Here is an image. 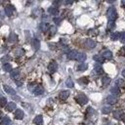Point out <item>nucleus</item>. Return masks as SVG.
<instances>
[{"label":"nucleus","mask_w":125,"mask_h":125,"mask_svg":"<svg viewBox=\"0 0 125 125\" xmlns=\"http://www.w3.org/2000/svg\"><path fill=\"white\" fill-rule=\"evenodd\" d=\"M54 22H56L57 24H59V23H60V22H62V19H59V18H55V19H54Z\"/></svg>","instance_id":"obj_39"},{"label":"nucleus","mask_w":125,"mask_h":125,"mask_svg":"<svg viewBox=\"0 0 125 125\" xmlns=\"http://www.w3.org/2000/svg\"><path fill=\"white\" fill-rule=\"evenodd\" d=\"M84 46L87 49H93V48L96 47V42L92 39H86L85 42H84Z\"/></svg>","instance_id":"obj_4"},{"label":"nucleus","mask_w":125,"mask_h":125,"mask_svg":"<svg viewBox=\"0 0 125 125\" xmlns=\"http://www.w3.org/2000/svg\"><path fill=\"white\" fill-rule=\"evenodd\" d=\"M9 60V57H3L2 58V62H4V61H8Z\"/></svg>","instance_id":"obj_41"},{"label":"nucleus","mask_w":125,"mask_h":125,"mask_svg":"<svg viewBox=\"0 0 125 125\" xmlns=\"http://www.w3.org/2000/svg\"><path fill=\"white\" fill-rule=\"evenodd\" d=\"M89 34L95 36V35L98 34V31H97V29H90V30H89Z\"/></svg>","instance_id":"obj_35"},{"label":"nucleus","mask_w":125,"mask_h":125,"mask_svg":"<svg viewBox=\"0 0 125 125\" xmlns=\"http://www.w3.org/2000/svg\"><path fill=\"white\" fill-rule=\"evenodd\" d=\"M11 77L14 78V79H18L20 77V70L19 69H14L11 71Z\"/></svg>","instance_id":"obj_15"},{"label":"nucleus","mask_w":125,"mask_h":125,"mask_svg":"<svg viewBox=\"0 0 125 125\" xmlns=\"http://www.w3.org/2000/svg\"><path fill=\"white\" fill-rule=\"evenodd\" d=\"M66 86L69 87V88H72L73 85H74V83H73V81H72L71 78H67L66 81Z\"/></svg>","instance_id":"obj_32"},{"label":"nucleus","mask_w":125,"mask_h":125,"mask_svg":"<svg viewBox=\"0 0 125 125\" xmlns=\"http://www.w3.org/2000/svg\"><path fill=\"white\" fill-rule=\"evenodd\" d=\"M0 27H1V22H0Z\"/></svg>","instance_id":"obj_48"},{"label":"nucleus","mask_w":125,"mask_h":125,"mask_svg":"<svg viewBox=\"0 0 125 125\" xmlns=\"http://www.w3.org/2000/svg\"><path fill=\"white\" fill-rule=\"evenodd\" d=\"M123 121H124V123H125V115H124V117H123Z\"/></svg>","instance_id":"obj_47"},{"label":"nucleus","mask_w":125,"mask_h":125,"mask_svg":"<svg viewBox=\"0 0 125 125\" xmlns=\"http://www.w3.org/2000/svg\"><path fill=\"white\" fill-rule=\"evenodd\" d=\"M93 59L97 62V63H104V58L102 57V55H95L94 57H93Z\"/></svg>","instance_id":"obj_25"},{"label":"nucleus","mask_w":125,"mask_h":125,"mask_svg":"<svg viewBox=\"0 0 125 125\" xmlns=\"http://www.w3.org/2000/svg\"><path fill=\"white\" fill-rule=\"evenodd\" d=\"M33 122H34V124H36V125H41V124L43 123V117H42V115H37V116L33 119Z\"/></svg>","instance_id":"obj_16"},{"label":"nucleus","mask_w":125,"mask_h":125,"mask_svg":"<svg viewBox=\"0 0 125 125\" xmlns=\"http://www.w3.org/2000/svg\"><path fill=\"white\" fill-rule=\"evenodd\" d=\"M40 29L43 31V32H45V31H47L49 29H50V27H49V24L47 23V22H42V23H40Z\"/></svg>","instance_id":"obj_19"},{"label":"nucleus","mask_w":125,"mask_h":125,"mask_svg":"<svg viewBox=\"0 0 125 125\" xmlns=\"http://www.w3.org/2000/svg\"><path fill=\"white\" fill-rule=\"evenodd\" d=\"M3 69L6 71V72H11L12 71V66L10 64H5L3 66Z\"/></svg>","instance_id":"obj_27"},{"label":"nucleus","mask_w":125,"mask_h":125,"mask_svg":"<svg viewBox=\"0 0 125 125\" xmlns=\"http://www.w3.org/2000/svg\"><path fill=\"white\" fill-rule=\"evenodd\" d=\"M102 57L104 59H111L112 58V53H111V51H110V50H105V51L102 53Z\"/></svg>","instance_id":"obj_10"},{"label":"nucleus","mask_w":125,"mask_h":125,"mask_svg":"<svg viewBox=\"0 0 125 125\" xmlns=\"http://www.w3.org/2000/svg\"><path fill=\"white\" fill-rule=\"evenodd\" d=\"M125 85V82L122 80V79H117L116 81H115V86L116 87H122V86H124Z\"/></svg>","instance_id":"obj_28"},{"label":"nucleus","mask_w":125,"mask_h":125,"mask_svg":"<svg viewBox=\"0 0 125 125\" xmlns=\"http://www.w3.org/2000/svg\"><path fill=\"white\" fill-rule=\"evenodd\" d=\"M79 82H83V83H88V79L87 77H82V79L79 80Z\"/></svg>","instance_id":"obj_38"},{"label":"nucleus","mask_w":125,"mask_h":125,"mask_svg":"<svg viewBox=\"0 0 125 125\" xmlns=\"http://www.w3.org/2000/svg\"><path fill=\"white\" fill-rule=\"evenodd\" d=\"M75 100H76V102L80 105H85L87 104L88 102V98L84 95V94H78L76 97H75Z\"/></svg>","instance_id":"obj_2"},{"label":"nucleus","mask_w":125,"mask_h":125,"mask_svg":"<svg viewBox=\"0 0 125 125\" xmlns=\"http://www.w3.org/2000/svg\"><path fill=\"white\" fill-rule=\"evenodd\" d=\"M16 84H17L18 86H22V81H18V80H16Z\"/></svg>","instance_id":"obj_40"},{"label":"nucleus","mask_w":125,"mask_h":125,"mask_svg":"<svg viewBox=\"0 0 125 125\" xmlns=\"http://www.w3.org/2000/svg\"><path fill=\"white\" fill-rule=\"evenodd\" d=\"M111 111V108L110 107H104L103 109H102V112L104 113V114H108V113H110Z\"/></svg>","instance_id":"obj_29"},{"label":"nucleus","mask_w":125,"mask_h":125,"mask_svg":"<svg viewBox=\"0 0 125 125\" xmlns=\"http://www.w3.org/2000/svg\"><path fill=\"white\" fill-rule=\"evenodd\" d=\"M66 4H72V1H66Z\"/></svg>","instance_id":"obj_43"},{"label":"nucleus","mask_w":125,"mask_h":125,"mask_svg":"<svg viewBox=\"0 0 125 125\" xmlns=\"http://www.w3.org/2000/svg\"><path fill=\"white\" fill-rule=\"evenodd\" d=\"M49 30H50V35H54V34L56 33L57 29H56V27H50Z\"/></svg>","instance_id":"obj_34"},{"label":"nucleus","mask_w":125,"mask_h":125,"mask_svg":"<svg viewBox=\"0 0 125 125\" xmlns=\"http://www.w3.org/2000/svg\"><path fill=\"white\" fill-rule=\"evenodd\" d=\"M107 16H108V19H109V21L114 22V20L117 18V13H116V10H115V8H114V7H110V8L108 9Z\"/></svg>","instance_id":"obj_1"},{"label":"nucleus","mask_w":125,"mask_h":125,"mask_svg":"<svg viewBox=\"0 0 125 125\" xmlns=\"http://www.w3.org/2000/svg\"><path fill=\"white\" fill-rule=\"evenodd\" d=\"M110 93L113 95V96H118V95H120V90H119V88L118 87H116V86H113L111 89H110Z\"/></svg>","instance_id":"obj_18"},{"label":"nucleus","mask_w":125,"mask_h":125,"mask_svg":"<svg viewBox=\"0 0 125 125\" xmlns=\"http://www.w3.org/2000/svg\"><path fill=\"white\" fill-rule=\"evenodd\" d=\"M48 12H49V14H51V15H57L58 13H59V11H58V8H56V7H49L48 8Z\"/></svg>","instance_id":"obj_23"},{"label":"nucleus","mask_w":125,"mask_h":125,"mask_svg":"<svg viewBox=\"0 0 125 125\" xmlns=\"http://www.w3.org/2000/svg\"><path fill=\"white\" fill-rule=\"evenodd\" d=\"M14 11H15V9H14V7L12 5H7L5 7V13H6V15L8 17H12L13 14H14Z\"/></svg>","instance_id":"obj_7"},{"label":"nucleus","mask_w":125,"mask_h":125,"mask_svg":"<svg viewBox=\"0 0 125 125\" xmlns=\"http://www.w3.org/2000/svg\"><path fill=\"white\" fill-rule=\"evenodd\" d=\"M122 6L125 7V0H123V1H122Z\"/></svg>","instance_id":"obj_45"},{"label":"nucleus","mask_w":125,"mask_h":125,"mask_svg":"<svg viewBox=\"0 0 125 125\" xmlns=\"http://www.w3.org/2000/svg\"><path fill=\"white\" fill-rule=\"evenodd\" d=\"M113 27H114V22L109 21V22H108V29H112Z\"/></svg>","instance_id":"obj_36"},{"label":"nucleus","mask_w":125,"mask_h":125,"mask_svg":"<svg viewBox=\"0 0 125 125\" xmlns=\"http://www.w3.org/2000/svg\"><path fill=\"white\" fill-rule=\"evenodd\" d=\"M16 108H17V106H16V104H15L14 102H10V103H8L7 106H6V110H7L8 111H13L14 110H16Z\"/></svg>","instance_id":"obj_13"},{"label":"nucleus","mask_w":125,"mask_h":125,"mask_svg":"<svg viewBox=\"0 0 125 125\" xmlns=\"http://www.w3.org/2000/svg\"><path fill=\"white\" fill-rule=\"evenodd\" d=\"M122 75L125 77V69H123V70H122Z\"/></svg>","instance_id":"obj_44"},{"label":"nucleus","mask_w":125,"mask_h":125,"mask_svg":"<svg viewBox=\"0 0 125 125\" xmlns=\"http://www.w3.org/2000/svg\"><path fill=\"white\" fill-rule=\"evenodd\" d=\"M119 38V32H113V33H111L110 34V39L111 40H117Z\"/></svg>","instance_id":"obj_30"},{"label":"nucleus","mask_w":125,"mask_h":125,"mask_svg":"<svg viewBox=\"0 0 125 125\" xmlns=\"http://www.w3.org/2000/svg\"><path fill=\"white\" fill-rule=\"evenodd\" d=\"M3 90L9 94V95H15L16 94V91L11 87V86H8V85H3Z\"/></svg>","instance_id":"obj_8"},{"label":"nucleus","mask_w":125,"mask_h":125,"mask_svg":"<svg viewBox=\"0 0 125 125\" xmlns=\"http://www.w3.org/2000/svg\"><path fill=\"white\" fill-rule=\"evenodd\" d=\"M87 68H88V65H87L86 63L80 64V65L78 66V67H77V69H78L79 71H84V70H86Z\"/></svg>","instance_id":"obj_24"},{"label":"nucleus","mask_w":125,"mask_h":125,"mask_svg":"<svg viewBox=\"0 0 125 125\" xmlns=\"http://www.w3.org/2000/svg\"><path fill=\"white\" fill-rule=\"evenodd\" d=\"M94 70H95V72H96L97 74H102V73L104 72L103 67L100 66V65H96V66H94Z\"/></svg>","instance_id":"obj_20"},{"label":"nucleus","mask_w":125,"mask_h":125,"mask_svg":"<svg viewBox=\"0 0 125 125\" xmlns=\"http://www.w3.org/2000/svg\"><path fill=\"white\" fill-rule=\"evenodd\" d=\"M44 93V88L42 86H36V88L33 90V94L35 96H40Z\"/></svg>","instance_id":"obj_9"},{"label":"nucleus","mask_w":125,"mask_h":125,"mask_svg":"<svg viewBox=\"0 0 125 125\" xmlns=\"http://www.w3.org/2000/svg\"><path fill=\"white\" fill-rule=\"evenodd\" d=\"M120 41H121L122 43H124V44H125V31H124V32H122V33L120 34Z\"/></svg>","instance_id":"obj_37"},{"label":"nucleus","mask_w":125,"mask_h":125,"mask_svg":"<svg viewBox=\"0 0 125 125\" xmlns=\"http://www.w3.org/2000/svg\"><path fill=\"white\" fill-rule=\"evenodd\" d=\"M76 60H77L79 63H81V64H82V63H83V62L86 60V55H85L84 53H78Z\"/></svg>","instance_id":"obj_17"},{"label":"nucleus","mask_w":125,"mask_h":125,"mask_svg":"<svg viewBox=\"0 0 125 125\" xmlns=\"http://www.w3.org/2000/svg\"><path fill=\"white\" fill-rule=\"evenodd\" d=\"M54 4H55V5H59V4H61V1H55Z\"/></svg>","instance_id":"obj_42"},{"label":"nucleus","mask_w":125,"mask_h":125,"mask_svg":"<svg viewBox=\"0 0 125 125\" xmlns=\"http://www.w3.org/2000/svg\"><path fill=\"white\" fill-rule=\"evenodd\" d=\"M69 91H67V90H65V91H62L61 93H60V99L61 100H66L67 98H68V96H69Z\"/></svg>","instance_id":"obj_11"},{"label":"nucleus","mask_w":125,"mask_h":125,"mask_svg":"<svg viewBox=\"0 0 125 125\" xmlns=\"http://www.w3.org/2000/svg\"><path fill=\"white\" fill-rule=\"evenodd\" d=\"M102 83H103V86H104V87H107V86L110 83V78L109 76H105V77H103V79H102Z\"/></svg>","instance_id":"obj_22"},{"label":"nucleus","mask_w":125,"mask_h":125,"mask_svg":"<svg viewBox=\"0 0 125 125\" xmlns=\"http://www.w3.org/2000/svg\"><path fill=\"white\" fill-rule=\"evenodd\" d=\"M117 102V97L113 96V95H110L107 97V103L110 105H114Z\"/></svg>","instance_id":"obj_5"},{"label":"nucleus","mask_w":125,"mask_h":125,"mask_svg":"<svg viewBox=\"0 0 125 125\" xmlns=\"http://www.w3.org/2000/svg\"><path fill=\"white\" fill-rule=\"evenodd\" d=\"M122 116H123V112L121 110H116L113 111V117L115 119H120V118H122Z\"/></svg>","instance_id":"obj_12"},{"label":"nucleus","mask_w":125,"mask_h":125,"mask_svg":"<svg viewBox=\"0 0 125 125\" xmlns=\"http://www.w3.org/2000/svg\"><path fill=\"white\" fill-rule=\"evenodd\" d=\"M5 106H7V99L2 97L0 99V107H5Z\"/></svg>","instance_id":"obj_33"},{"label":"nucleus","mask_w":125,"mask_h":125,"mask_svg":"<svg viewBox=\"0 0 125 125\" xmlns=\"http://www.w3.org/2000/svg\"><path fill=\"white\" fill-rule=\"evenodd\" d=\"M122 52H124V54H125V46L122 48Z\"/></svg>","instance_id":"obj_46"},{"label":"nucleus","mask_w":125,"mask_h":125,"mask_svg":"<svg viewBox=\"0 0 125 125\" xmlns=\"http://www.w3.org/2000/svg\"><path fill=\"white\" fill-rule=\"evenodd\" d=\"M17 35L15 34V33H11L10 34V37H9V41L10 42H12V43H14V42H16L17 41Z\"/></svg>","instance_id":"obj_31"},{"label":"nucleus","mask_w":125,"mask_h":125,"mask_svg":"<svg viewBox=\"0 0 125 125\" xmlns=\"http://www.w3.org/2000/svg\"><path fill=\"white\" fill-rule=\"evenodd\" d=\"M23 115H24V113H23V111L22 110H17L15 111V117L17 119H22L23 118Z\"/></svg>","instance_id":"obj_14"},{"label":"nucleus","mask_w":125,"mask_h":125,"mask_svg":"<svg viewBox=\"0 0 125 125\" xmlns=\"http://www.w3.org/2000/svg\"><path fill=\"white\" fill-rule=\"evenodd\" d=\"M32 47H33V49L34 50H37L39 49V47H40V42H39V40H37V39H32Z\"/></svg>","instance_id":"obj_21"},{"label":"nucleus","mask_w":125,"mask_h":125,"mask_svg":"<svg viewBox=\"0 0 125 125\" xmlns=\"http://www.w3.org/2000/svg\"><path fill=\"white\" fill-rule=\"evenodd\" d=\"M0 99H1V98H0Z\"/></svg>","instance_id":"obj_49"},{"label":"nucleus","mask_w":125,"mask_h":125,"mask_svg":"<svg viewBox=\"0 0 125 125\" xmlns=\"http://www.w3.org/2000/svg\"><path fill=\"white\" fill-rule=\"evenodd\" d=\"M10 123H11V119H10L8 116L3 117L2 121H1V125H9Z\"/></svg>","instance_id":"obj_26"},{"label":"nucleus","mask_w":125,"mask_h":125,"mask_svg":"<svg viewBox=\"0 0 125 125\" xmlns=\"http://www.w3.org/2000/svg\"><path fill=\"white\" fill-rule=\"evenodd\" d=\"M77 55H78V52L75 51V50H72V51H69L67 53V59L68 60H76Z\"/></svg>","instance_id":"obj_6"},{"label":"nucleus","mask_w":125,"mask_h":125,"mask_svg":"<svg viewBox=\"0 0 125 125\" xmlns=\"http://www.w3.org/2000/svg\"><path fill=\"white\" fill-rule=\"evenodd\" d=\"M57 69H58V64H57L55 61H52L51 63L49 64V66H48V70H49V72H50V73H54V72L57 71Z\"/></svg>","instance_id":"obj_3"}]
</instances>
